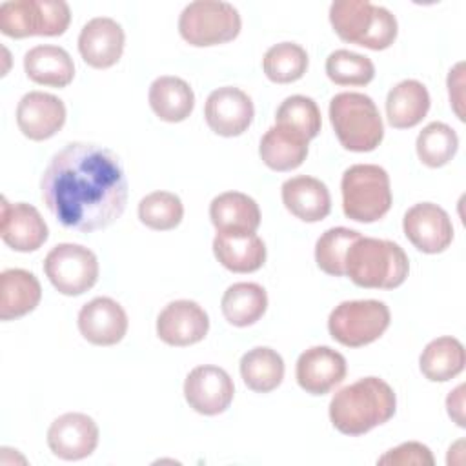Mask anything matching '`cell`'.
Returning <instances> with one entry per match:
<instances>
[{
    "instance_id": "obj_28",
    "label": "cell",
    "mask_w": 466,
    "mask_h": 466,
    "mask_svg": "<svg viewBox=\"0 0 466 466\" xmlns=\"http://www.w3.org/2000/svg\"><path fill=\"white\" fill-rule=\"evenodd\" d=\"M308 142L300 135L280 126L269 127L260 138L258 155L273 171H291L302 166L308 157Z\"/></svg>"
},
{
    "instance_id": "obj_6",
    "label": "cell",
    "mask_w": 466,
    "mask_h": 466,
    "mask_svg": "<svg viewBox=\"0 0 466 466\" xmlns=\"http://www.w3.org/2000/svg\"><path fill=\"white\" fill-rule=\"evenodd\" d=\"M342 211L350 220L370 224L391 208L390 175L377 164H355L342 173Z\"/></svg>"
},
{
    "instance_id": "obj_26",
    "label": "cell",
    "mask_w": 466,
    "mask_h": 466,
    "mask_svg": "<svg viewBox=\"0 0 466 466\" xmlns=\"http://www.w3.org/2000/svg\"><path fill=\"white\" fill-rule=\"evenodd\" d=\"M430 104V93L422 82L413 78L402 80L386 96L388 122L395 129L415 127L428 115Z\"/></svg>"
},
{
    "instance_id": "obj_37",
    "label": "cell",
    "mask_w": 466,
    "mask_h": 466,
    "mask_svg": "<svg viewBox=\"0 0 466 466\" xmlns=\"http://www.w3.org/2000/svg\"><path fill=\"white\" fill-rule=\"evenodd\" d=\"M326 75L337 86H366L375 78V66L364 55L337 49L326 58Z\"/></svg>"
},
{
    "instance_id": "obj_23",
    "label": "cell",
    "mask_w": 466,
    "mask_h": 466,
    "mask_svg": "<svg viewBox=\"0 0 466 466\" xmlns=\"http://www.w3.org/2000/svg\"><path fill=\"white\" fill-rule=\"evenodd\" d=\"M213 253L233 273H253L266 262V244L257 233H217Z\"/></svg>"
},
{
    "instance_id": "obj_15",
    "label": "cell",
    "mask_w": 466,
    "mask_h": 466,
    "mask_svg": "<svg viewBox=\"0 0 466 466\" xmlns=\"http://www.w3.org/2000/svg\"><path fill=\"white\" fill-rule=\"evenodd\" d=\"M208 331L209 317L195 300H173L157 317V335L167 346L186 348L197 344Z\"/></svg>"
},
{
    "instance_id": "obj_27",
    "label": "cell",
    "mask_w": 466,
    "mask_h": 466,
    "mask_svg": "<svg viewBox=\"0 0 466 466\" xmlns=\"http://www.w3.org/2000/svg\"><path fill=\"white\" fill-rule=\"evenodd\" d=\"M149 107L164 122H182L186 120L195 107V93L191 86L180 78L164 75L151 82L147 93Z\"/></svg>"
},
{
    "instance_id": "obj_10",
    "label": "cell",
    "mask_w": 466,
    "mask_h": 466,
    "mask_svg": "<svg viewBox=\"0 0 466 466\" xmlns=\"http://www.w3.org/2000/svg\"><path fill=\"white\" fill-rule=\"evenodd\" d=\"M96 255L80 244H56L44 258V273L53 288L67 297L89 291L98 280Z\"/></svg>"
},
{
    "instance_id": "obj_19",
    "label": "cell",
    "mask_w": 466,
    "mask_h": 466,
    "mask_svg": "<svg viewBox=\"0 0 466 466\" xmlns=\"http://www.w3.org/2000/svg\"><path fill=\"white\" fill-rule=\"evenodd\" d=\"M0 235L11 249L29 253L42 248L49 231L46 220L35 206L25 202L9 204L7 198L2 197Z\"/></svg>"
},
{
    "instance_id": "obj_36",
    "label": "cell",
    "mask_w": 466,
    "mask_h": 466,
    "mask_svg": "<svg viewBox=\"0 0 466 466\" xmlns=\"http://www.w3.org/2000/svg\"><path fill=\"white\" fill-rule=\"evenodd\" d=\"M360 237L359 231L350 228H329L326 229L315 244V262L317 266L331 275L344 277V260L350 246Z\"/></svg>"
},
{
    "instance_id": "obj_8",
    "label": "cell",
    "mask_w": 466,
    "mask_h": 466,
    "mask_svg": "<svg viewBox=\"0 0 466 466\" xmlns=\"http://www.w3.org/2000/svg\"><path fill=\"white\" fill-rule=\"evenodd\" d=\"M242 27L235 5L218 0H197L187 4L178 16L180 36L195 47H209L231 42Z\"/></svg>"
},
{
    "instance_id": "obj_24",
    "label": "cell",
    "mask_w": 466,
    "mask_h": 466,
    "mask_svg": "<svg viewBox=\"0 0 466 466\" xmlns=\"http://www.w3.org/2000/svg\"><path fill=\"white\" fill-rule=\"evenodd\" d=\"M24 71L31 82L49 87H66L75 78L71 55L64 47L51 44L31 47L24 55Z\"/></svg>"
},
{
    "instance_id": "obj_11",
    "label": "cell",
    "mask_w": 466,
    "mask_h": 466,
    "mask_svg": "<svg viewBox=\"0 0 466 466\" xmlns=\"http://www.w3.org/2000/svg\"><path fill=\"white\" fill-rule=\"evenodd\" d=\"M235 395L229 373L218 366L204 364L193 368L184 380V399L200 415L224 413Z\"/></svg>"
},
{
    "instance_id": "obj_5",
    "label": "cell",
    "mask_w": 466,
    "mask_h": 466,
    "mask_svg": "<svg viewBox=\"0 0 466 466\" xmlns=\"http://www.w3.org/2000/svg\"><path fill=\"white\" fill-rule=\"evenodd\" d=\"M329 122L340 146L348 151H373L384 138L379 107L364 93L344 91L335 95L329 102Z\"/></svg>"
},
{
    "instance_id": "obj_17",
    "label": "cell",
    "mask_w": 466,
    "mask_h": 466,
    "mask_svg": "<svg viewBox=\"0 0 466 466\" xmlns=\"http://www.w3.org/2000/svg\"><path fill=\"white\" fill-rule=\"evenodd\" d=\"M346 359L329 346H313L297 359L295 377L309 395H326L346 377Z\"/></svg>"
},
{
    "instance_id": "obj_16",
    "label": "cell",
    "mask_w": 466,
    "mask_h": 466,
    "mask_svg": "<svg viewBox=\"0 0 466 466\" xmlns=\"http://www.w3.org/2000/svg\"><path fill=\"white\" fill-rule=\"evenodd\" d=\"M66 115V106L58 96L44 91H29L16 106V126L25 138L42 142L64 127Z\"/></svg>"
},
{
    "instance_id": "obj_2",
    "label": "cell",
    "mask_w": 466,
    "mask_h": 466,
    "mask_svg": "<svg viewBox=\"0 0 466 466\" xmlns=\"http://www.w3.org/2000/svg\"><path fill=\"white\" fill-rule=\"evenodd\" d=\"M397 410L393 388L379 377H364L339 390L329 400V420L344 435L359 437L388 422Z\"/></svg>"
},
{
    "instance_id": "obj_25",
    "label": "cell",
    "mask_w": 466,
    "mask_h": 466,
    "mask_svg": "<svg viewBox=\"0 0 466 466\" xmlns=\"http://www.w3.org/2000/svg\"><path fill=\"white\" fill-rule=\"evenodd\" d=\"M42 299L38 279L20 268L0 273V320H13L31 313Z\"/></svg>"
},
{
    "instance_id": "obj_7",
    "label": "cell",
    "mask_w": 466,
    "mask_h": 466,
    "mask_svg": "<svg viewBox=\"0 0 466 466\" xmlns=\"http://www.w3.org/2000/svg\"><path fill=\"white\" fill-rule=\"evenodd\" d=\"M69 22L71 9L64 0H9L0 5V31L11 38L60 36Z\"/></svg>"
},
{
    "instance_id": "obj_14",
    "label": "cell",
    "mask_w": 466,
    "mask_h": 466,
    "mask_svg": "<svg viewBox=\"0 0 466 466\" xmlns=\"http://www.w3.org/2000/svg\"><path fill=\"white\" fill-rule=\"evenodd\" d=\"M255 107L248 93L224 86L209 93L204 106V118L209 129L220 137H238L251 126Z\"/></svg>"
},
{
    "instance_id": "obj_12",
    "label": "cell",
    "mask_w": 466,
    "mask_h": 466,
    "mask_svg": "<svg viewBox=\"0 0 466 466\" xmlns=\"http://www.w3.org/2000/svg\"><path fill=\"white\" fill-rule=\"evenodd\" d=\"M402 229L413 248L428 255L442 253L453 240L450 215L433 202H419L411 206L404 213Z\"/></svg>"
},
{
    "instance_id": "obj_9",
    "label": "cell",
    "mask_w": 466,
    "mask_h": 466,
    "mask_svg": "<svg viewBox=\"0 0 466 466\" xmlns=\"http://www.w3.org/2000/svg\"><path fill=\"white\" fill-rule=\"evenodd\" d=\"M391 320L382 300H344L328 317V331L346 348H362L384 335Z\"/></svg>"
},
{
    "instance_id": "obj_18",
    "label": "cell",
    "mask_w": 466,
    "mask_h": 466,
    "mask_svg": "<svg viewBox=\"0 0 466 466\" xmlns=\"http://www.w3.org/2000/svg\"><path fill=\"white\" fill-rule=\"evenodd\" d=\"M78 331L95 346H115L127 333V315L111 297H95L78 311Z\"/></svg>"
},
{
    "instance_id": "obj_31",
    "label": "cell",
    "mask_w": 466,
    "mask_h": 466,
    "mask_svg": "<svg viewBox=\"0 0 466 466\" xmlns=\"http://www.w3.org/2000/svg\"><path fill=\"white\" fill-rule=\"evenodd\" d=\"M240 377L257 393L277 390L284 379V360L280 353L268 346H257L240 357Z\"/></svg>"
},
{
    "instance_id": "obj_33",
    "label": "cell",
    "mask_w": 466,
    "mask_h": 466,
    "mask_svg": "<svg viewBox=\"0 0 466 466\" xmlns=\"http://www.w3.org/2000/svg\"><path fill=\"white\" fill-rule=\"evenodd\" d=\"M415 149L419 160L428 167L446 166L459 149V137L453 127L444 122H430L417 135Z\"/></svg>"
},
{
    "instance_id": "obj_34",
    "label": "cell",
    "mask_w": 466,
    "mask_h": 466,
    "mask_svg": "<svg viewBox=\"0 0 466 466\" xmlns=\"http://www.w3.org/2000/svg\"><path fill=\"white\" fill-rule=\"evenodd\" d=\"M275 126L289 129L306 140L319 135L322 118L317 102L304 95H291L282 100L275 113Z\"/></svg>"
},
{
    "instance_id": "obj_35",
    "label": "cell",
    "mask_w": 466,
    "mask_h": 466,
    "mask_svg": "<svg viewBox=\"0 0 466 466\" xmlns=\"http://www.w3.org/2000/svg\"><path fill=\"white\" fill-rule=\"evenodd\" d=\"M184 217V206L178 195L171 191H153L138 202L140 222L155 231L175 229Z\"/></svg>"
},
{
    "instance_id": "obj_20",
    "label": "cell",
    "mask_w": 466,
    "mask_h": 466,
    "mask_svg": "<svg viewBox=\"0 0 466 466\" xmlns=\"http://www.w3.org/2000/svg\"><path fill=\"white\" fill-rule=\"evenodd\" d=\"M126 35L122 25L109 16L91 18L78 35V53L95 69L115 66L124 53Z\"/></svg>"
},
{
    "instance_id": "obj_3",
    "label": "cell",
    "mask_w": 466,
    "mask_h": 466,
    "mask_svg": "<svg viewBox=\"0 0 466 466\" xmlns=\"http://www.w3.org/2000/svg\"><path fill=\"white\" fill-rule=\"evenodd\" d=\"M408 273V255L393 240L360 235L346 253L344 275L359 288L395 289L404 284Z\"/></svg>"
},
{
    "instance_id": "obj_4",
    "label": "cell",
    "mask_w": 466,
    "mask_h": 466,
    "mask_svg": "<svg viewBox=\"0 0 466 466\" xmlns=\"http://www.w3.org/2000/svg\"><path fill=\"white\" fill-rule=\"evenodd\" d=\"M329 24L340 40L371 51L388 49L399 31L395 15L368 0H335L329 5Z\"/></svg>"
},
{
    "instance_id": "obj_29",
    "label": "cell",
    "mask_w": 466,
    "mask_h": 466,
    "mask_svg": "<svg viewBox=\"0 0 466 466\" xmlns=\"http://www.w3.org/2000/svg\"><path fill=\"white\" fill-rule=\"evenodd\" d=\"M466 351L455 337H437L426 344L419 357L420 373L431 382H446L462 373Z\"/></svg>"
},
{
    "instance_id": "obj_13",
    "label": "cell",
    "mask_w": 466,
    "mask_h": 466,
    "mask_svg": "<svg viewBox=\"0 0 466 466\" xmlns=\"http://www.w3.org/2000/svg\"><path fill=\"white\" fill-rule=\"evenodd\" d=\"M98 437V426L89 415L69 411L51 422L47 446L62 461H82L96 450Z\"/></svg>"
},
{
    "instance_id": "obj_21",
    "label": "cell",
    "mask_w": 466,
    "mask_h": 466,
    "mask_svg": "<svg viewBox=\"0 0 466 466\" xmlns=\"http://www.w3.org/2000/svg\"><path fill=\"white\" fill-rule=\"evenodd\" d=\"M284 208L302 222H320L331 211L329 189L315 177L297 175L280 187Z\"/></svg>"
},
{
    "instance_id": "obj_22",
    "label": "cell",
    "mask_w": 466,
    "mask_h": 466,
    "mask_svg": "<svg viewBox=\"0 0 466 466\" xmlns=\"http://www.w3.org/2000/svg\"><path fill=\"white\" fill-rule=\"evenodd\" d=\"M209 218L217 233H255L260 226V209L249 195L226 191L211 200Z\"/></svg>"
},
{
    "instance_id": "obj_1",
    "label": "cell",
    "mask_w": 466,
    "mask_h": 466,
    "mask_svg": "<svg viewBox=\"0 0 466 466\" xmlns=\"http://www.w3.org/2000/svg\"><path fill=\"white\" fill-rule=\"evenodd\" d=\"M42 200L69 229L91 233L122 217L127 180L120 158L107 147L71 142L53 155L40 180Z\"/></svg>"
},
{
    "instance_id": "obj_40",
    "label": "cell",
    "mask_w": 466,
    "mask_h": 466,
    "mask_svg": "<svg viewBox=\"0 0 466 466\" xmlns=\"http://www.w3.org/2000/svg\"><path fill=\"white\" fill-rule=\"evenodd\" d=\"M446 408L451 420L457 426L464 428V384H459L453 391H450V395L446 397Z\"/></svg>"
},
{
    "instance_id": "obj_39",
    "label": "cell",
    "mask_w": 466,
    "mask_h": 466,
    "mask_svg": "<svg viewBox=\"0 0 466 466\" xmlns=\"http://www.w3.org/2000/svg\"><path fill=\"white\" fill-rule=\"evenodd\" d=\"M462 69H464V62H459L448 75V95H450V104L453 106L457 116L461 120H464V113H462V86H464V75H462Z\"/></svg>"
},
{
    "instance_id": "obj_30",
    "label": "cell",
    "mask_w": 466,
    "mask_h": 466,
    "mask_svg": "<svg viewBox=\"0 0 466 466\" xmlns=\"http://www.w3.org/2000/svg\"><path fill=\"white\" fill-rule=\"evenodd\" d=\"M220 309L229 324L237 328L251 326L266 313L268 293L257 282H235L224 291Z\"/></svg>"
},
{
    "instance_id": "obj_32",
    "label": "cell",
    "mask_w": 466,
    "mask_h": 466,
    "mask_svg": "<svg viewBox=\"0 0 466 466\" xmlns=\"http://www.w3.org/2000/svg\"><path fill=\"white\" fill-rule=\"evenodd\" d=\"M308 64L309 58L306 49L295 42L275 44L262 58V69L275 84H291L300 80L308 71Z\"/></svg>"
},
{
    "instance_id": "obj_38",
    "label": "cell",
    "mask_w": 466,
    "mask_h": 466,
    "mask_svg": "<svg viewBox=\"0 0 466 466\" xmlns=\"http://www.w3.org/2000/svg\"><path fill=\"white\" fill-rule=\"evenodd\" d=\"M435 459L430 451V448L422 442L417 441H410V442H402L397 448L388 450L382 457L377 459V464H388V466H410V464H417V466H433Z\"/></svg>"
}]
</instances>
